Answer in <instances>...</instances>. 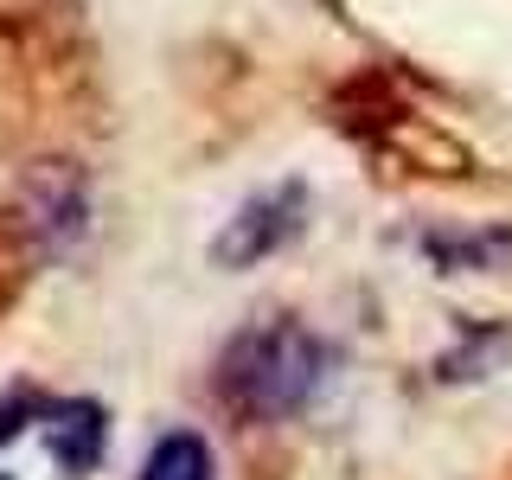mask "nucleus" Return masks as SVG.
Returning a JSON list of instances; mask_svg holds the SVG:
<instances>
[{
    "label": "nucleus",
    "mask_w": 512,
    "mask_h": 480,
    "mask_svg": "<svg viewBox=\"0 0 512 480\" xmlns=\"http://www.w3.org/2000/svg\"><path fill=\"white\" fill-rule=\"evenodd\" d=\"M423 256L442 269V276L506 269L512 263V224H493V231H423Z\"/></svg>",
    "instance_id": "obj_5"
},
{
    "label": "nucleus",
    "mask_w": 512,
    "mask_h": 480,
    "mask_svg": "<svg viewBox=\"0 0 512 480\" xmlns=\"http://www.w3.org/2000/svg\"><path fill=\"white\" fill-rule=\"evenodd\" d=\"M512 352V327H461V340L436 359V378L442 384H468V378H487Z\"/></svg>",
    "instance_id": "obj_6"
},
{
    "label": "nucleus",
    "mask_w": 512,
    "mask_h": 480,
    "mask_svg": "<svg viewBox=\"0 0 512 480\" xmlns=\"http://www.w3.org/2000/svg\"><path fill=\"white\" fill-rule=\"evenodd\" d=\"M327 372H333V346L314 327L276 314L231 333V346L218 352L212 391L237 423H288L320 397Z\"/></svg>",
    "instance_id": "obj_1"
},
{
    "label": "nucleus",
    "mask_w": 512,
    "mask_h": 480,
    "mask_svg": "<svg viewBox=\"0 0 512 480\" xmlns=\"http://www.w3.org/2000/svg\"><path fill=\"white\" fill-rule=\"evenodd\" d=\"M0 480H7V474H0Z\"/></svg>",
    "instance_id": "obj_9"
},
{
    "label": "nucleus",
    "mask_w": 512,
    "mask_h": 480,
    "mask_svg": "<svg viewBox=\"0 0 512 480\" xmlns=\"http://www.w3.org/2000/svg\"><path fill=\"white\" fill-rule=\"evenodd\" d=\"M45 404H52L45 391H32V384H13V391H7V404H0V448H7L13 436H26V429H39Z\"/></svg>",
    "instance_id": "obj_8"
},
{
    "label": "nucleus",
    "mask_w": 512,
    "mask_h": 480,
    "mask_svg": "<svg viewBox=\"0 0 512 480\" xmlns=\"http://www.w3.org/2000/svg\"><path fill=\"white\" fill-rule=\"evenodd\" d=\"M141 480H212V448L192 429H167L141 461Z\"/></svg>",
    "instance_id": "obj_7"
},
{
    "label": "nucleus",
    "mask_w": 512,
    "mask_h": 480,
    "mask_svg": "<svg viewBox=\"0 0 512 480\" xmlns=\"http://www.w3.org/2000/svg\"><path fill=\"white\" fill-rule=\"evenodd\" d=\"M90 224V199H84V180L71 167H39L20 192V231L39 244V256H58L84 237Z\"/></svg>",
    "instance_id": "obj_3"
},
{
    "label": "nucleus",
    "mask_w": 512,
    "mask_h": 480,
    "mask_svg": "<svg viewBox=\"0 0 512 480\" xmlns=\"http://www.w3.org/2000/svg\"><path fill=\"white\" fill-rule=\"evenodd\" d=\"M39 429L52 436V455L64 461V474H90L96 461H103V436H109V423H103V404H90V397H52L39 416Z\"/></svg>",
    "instance_id": "obj_4"
},
{
    "label": "nucleus",
    "mask_w": 512,
    "mask_h": 480,
    "mask_svg": "<svg viewBox=\"0 0 512 480\" xmlns=\"http://www.w3.org/2000/svg\"><path fill=\"white\" fill-rule=\"evenodd\" d=\"M301 224H308V186L301 180L250 192V199L224 218V231L212 237V263L218 269H256V263H269V256H282L295 244Z\"/></svg>",
    "instance_id": "obj_2"
}]
</instances>
